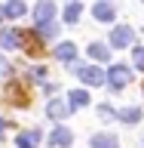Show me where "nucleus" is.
<instances>
[{
  "instance_id": "1",
  "label": "nucleus",
  "mask_w": 144,
  "mask_h": 148,
  "mask_svg": "<svg viewBox=\"0 0 144 148\" xmlns=\"http://www.w3.org/2000/svg\"><path fill=\"white\" fill-rule=\"evenodd\" d=\"M104 80H107L110 86H114V90H123V86H126V83L132 80V71H129L126 65H114V68H110V71L104 74Z\"/></svg>"
},
{
  "instance_id": "2",
  "label": "nucleus",
  "mask_w": 144,
  "mask_h": 148,
  "mask_svg": "<svg viewBox=\"0 0 144 148\" xmlns=\"http://www.w3.org/2000/svg\"><path fill=\"white\" fill-rule=\"evenodd\" d=\"M77 77H80L83 83H89V86H101V83H104V74H101V68H95V65H77Z\"/></svg>"
},
{
  "instance_id": "3",
  "label": "nucleus",
  "mask_w": 144,
  "mask_h": 148,
  "mask_svg": "<svg viewBox=\"0 0 144 148\" xmlns=\"http://www.w3.org/2000/svg\"><path fill=\"white\" fill-rule=\"evenodd\" d=\"M132 40H135V34H132V28H126V25L114 28V34H110V43L117 46V49H126V46H132Z\"/></svg>"
},
{
  "instance_id": "4",
  "label": "nucleus",
  "mask_w": 144,
  "mask_h": 148,
  "mask_svg": "<svg viewBox=\"0 0 144 148\" xmlns=\"http://www.w3.org/2000/svg\"><path fill=\"white\" fill-rule=\"evenodd\" d=\"M52 16H55V3H52V0H40V3L34 6V22H37V25L52 22Z\"/></svg>"
},
{
  "instance_id": "5",
  "label": "nucleus",
  "mask_w": 144,
  "mask_h": 148,
  "mask_svg": "<svg viewBox=\"0 0 144 148\" xmlns=\"http://www.w3.org/2000/svg\"><path fill=\"white\" fill-rule=\"evenodd\" d=\"M71 142H74V136H71L68 127H55L52 136H49V145H52V148H68Z\"/></svg>"
},
{
  "instance_id": "6",
  "label": "nucleus",
  "mask_w": 144,
  "mask_h": 148,
  "mask_svg": "<svg viewBox=\"0 0 144 148\" xmlns=\"http://www.w3.org/2000/svg\"><path fill=\"white\" fill-rule=\"evenodd\" d=\"M68 102H62V99H49V105H46V114H49V117L52 120H64L68 117Z\"/></svg>"
},
{
  "instance_id": "7",
  "label": "nucleus",
  "mask_w": 144,
  "mask_h": 148,
  "mask_svg": "<svg viewBox=\"0 0 144 148\" xmlns=\"http://www.w3.org/2000/svg\"><path fill=\"white\" fill-rule=\"evenodd\" d=\"M18 43H22V34H18V31H12V28H3V31H0V46H3V49H16Z\"/></svg>"
},
{
  "instance_id": "8",
  "label": "nucleus",
  "mask_w": 144,
  "mask_h": 148,
  "mask_svg": "<svg viewBox=\"0 0 144 148\" xmlns=\"http://www.w3.org/2000/svg\"><path fill=\"white\" fill-rule=\"evenodd\" d=\"M92 16L98 18V22H114V6H110L107 0H98V3L92 6Z\"/></svg>"
},
{
  "instance_id": "9",
  "label": "nucleus",
  "mask_w": 144,
  "mask_h": 148,
  "mask_svg": "<svg viewBox=\"0 0 144 148\" xmlns=\"http://www.w3.org/2000/svg\"><path fill=\"white\" fill-rule=\"evenodd\" d=\"M92 148H117V136L114 133H95L92 136Z\"/></svg>"
},
{
  "instance_id": "10",
  "label": "nucleus",
  "mask_w": 144,
  "mask_h": 148,
  "mask_svg": "<svg viewBox=\"0 0 144 148\" xmlns=\"http://www.w3.org/2000/svg\"><path fill=\"white\" fill-rule=\"evenodd\" d=\"M55 59L74 62V59H77V46H74V43H58V46H55Z\"/></svg>"
},
{
  "instance_id": "11",
  "label": "nucleus",
  "mask_w": 144,
  "mask_h": 148,
  "mask_svg": "<svg viewBox=\"0 0 144 148\" xmlns=\"http://www.w3.org/2000/svg\"><path fill=\"white\" fill-rule=\"evenodd\" d=\"M80 16H83V6H80V0H74V3H68V6H64V22H68V25L80 22Z\"/></svg>"
},
{
  "instance_id": "12",
  "label": "nucleus",
  "mask_w": 144,
  "mask_h": 148,
  "mask_svg": "<svg viewBox=\"0 0 144 148\" xmlns=\"http://www.w3.org/2000/svg\"><path fill=\"white\" fill-rule=\"evenodd\" d=\"M68 99H71L68 108H86V105H89V92H86V90H74Z\"/></svg>"
},
{
  "instance_id": "13",
  "label": "nucleus",
  "mask_w": 144,
  "mask_h": 148,
  "mask_svg": "<svg viewBox=\"0 0 144 148\" xmlns=\"http://www.w3.org/2000/svg\"><path fill=\"white\" fill-rule=\"evenodd\" d=\"M25 3H22V0H9L6 6H3V16H9V18H18V16H25Z\"/></svg>"
},
{
  "instance_id": "14",
  "label": "nucleus",
  "mask_w": 144,
  "mask_h": 148,
  "mask_svg": "<svg viewBox=\"0 0 144 148\" xmlns=\"http://www.w3.org/2000/svg\"><path fill=\"white\" fill-rule=\"evenodd\" d=\"M89 56L95 59V62H107V59H110V49L104 43H92L89 46Z\"/></svg>"
},
{
  "instance_id": "15",
  "label": "nucleus",
  "mask_w": 144,
  "mask_h": 148,
  "mask_svg": "<svg viewBox=\"0 0 144 148\" xmlns=\"http://www.w3.org/2000/svg\"><path fill=\"white\" fill-rule=\"evenodd\" d=\"M37 139H40V133H37V130H34V133H22V136L16 139V148H34Z\"/></svg>"
},
{
  "instance_id": "16",
  "label": "nucleus",
  "mask_w": 144,
  "mask_h": 148,
  "mask_svg": "<svg viewBox=\"0 0 144 148\" xmlns=\"http://www.w3.org/2000/svg\"><path fill=\"white\" fill-rule=\"evenodd\" d=\"M120 120H123V123H138V120H141V108H126L120 114Z\"/></svg>"
},
{
  "instance_id": "17",
  "label": "nucleus",
  "mask_w": 144,
  "mask_h": 148,
  "mask_svg": "<svg viewBox=\"0 0 144 148\" xmlns=\"http://www.w3.org/2000/svg\"><path fill=\"white\" fill-rule=\"evenodd\" d=\"M37 31H40L43 37H55V34H58V25H52V22H46V25H37Z\"/></svg>"
},
{
  "instance_id": "18",
  "label": "nucleus",
  "mask_w": 144,
  "mask_h": 148,
  "mask_svg": "<svg viewBox=\"0 0 144 148\" xmlns=\"http://www.w3.org/2000/svg\"><path fill=\"white\" fill-rule=\"evenodd\" d=\"M135 65L144 68V46H135Z\"/></svg>"
},
{
  "instance_id": "19",
  "label": "nucleus",
  "mask_w": 144,
  "mask_h": 148,
  "mask_svg": "<svg viewBox=\"0 0 144 148\" xmlns=\"http://www.w3.org/2000/svg\"><path fill=\"white\" fill-rule=\"evenodd\" d=\"M6 74H9V65H6V59L0 56V77H6Z\"/></svg>"
},
{
  "instance_id": "20",
  "label": "nucleus",
  "mask_w": 144,
  "mask_h": 148,
  "mask_svg": "<svg viewBox=\"0 0 144 148\" xmlns=\"http://www.w3.org/2000/svg\"><path fill=\"white\" fill-rule=\"evenodd\" d=\"M3 130H6V123H3V120H0V139H3Z\"/></svg>"
},
{
  "instance_id": "21",
  "label": "nucleus",
  "mask_w": 144,
  "mask_h": 148,
  "mask_svg": "<svg viewBox=\"0 0 144 148\" xmlns=\"http://www.w3.org/2000/svg\"><path fill=\"white\" fill-rule=\"evenodd\" d=\"M0 18H3V9H0Z\"/></svg>"
}]
</instances>
